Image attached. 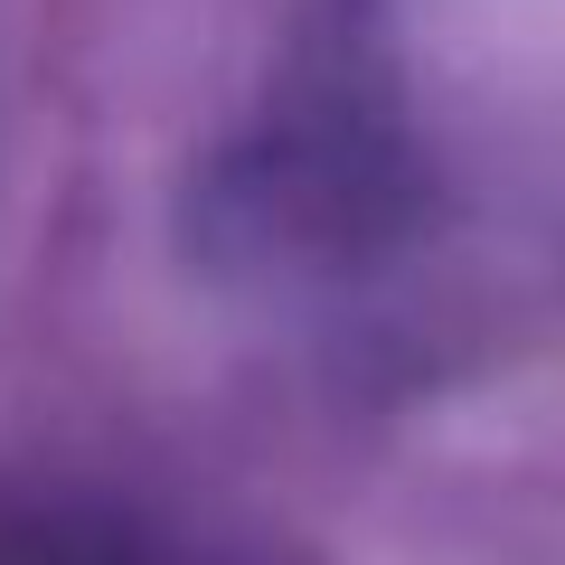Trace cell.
I'll use <instances>...</instances> for the list:
<instances>
[{"mask_svg":"<svg viewBox=\"0 0 565 565\" xmlns=\"http://www.w3.org/2000/svg\"><path fill=\"white\" fill-rule=\"evenodd\" d=\"M0 565H217V556L122 500L0 471Z\"/></svg>","mask_w":565,"mask_h":565,"instance_id":"obj_1","label":"cell"}]
</instances>
